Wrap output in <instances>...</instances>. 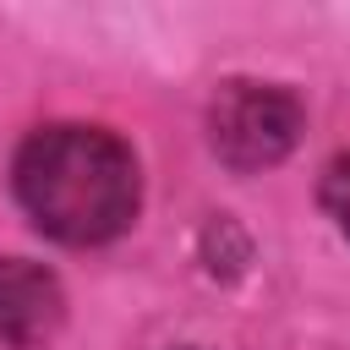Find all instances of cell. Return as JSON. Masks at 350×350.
I'll list each match as a JSON object with an SVG mask.
<instances>
[{
  "mask_svg": "<svg viewBox=\"0 0 350 350\" xmlns=\"http://www.w3.org/2000/svg\"><path fill=\"white\" fill-rule=\"evenodd\" d=\"M16 197L27 219L66 241L98 246L137 219V159L104 126H44L16 153Z\"/></svg>",
  "mask_w": 350,
  "mask_h": 350,
  "instance_id": "cell-1",
  "label": "cell"
},
{
  "mask_svg": "<svg viewBox=\"0 0 350 350\" xmlns=\"http://www.w3.org/2000/svg\"><path fill=\"white\" fill-rule=\"evenodd\" d=\"M301 137L295 93L273 82H224L208 104V142L230 170H268Z\"/></svg>",
  "mask_w": 350,
  "mask_h": 350,
  "instance_id": "cell-2",
  "label": "cell"
},
{
  "mask_svg": "<svg viewBox=\"0 0 350 350\" xmlns=\"http://www.w3.org/2000/svg\"><path fill=\"white\" fill-rule=\"evenodd\" d=\"M66 317L60 279L27 257H0V345L38 350Z\"/></svg>",
  "mask_w": 350,
  "mask_h": 350,
  "instance_id": "cell-3",
  "label": "cell"
},
{
  "mask_svg": "<svg viewBox=\"0 0 350 350\" xmlns=\"http://www.w3.org/2000/svg\"><path fill=\"white\" fill-rule=\"evenodd\" d=\"M323 208L334 213V224L350 235V148L328 164V175H323Z\"/></svg>",
  "mask_w": 350,
  "mask_h": 350,
  "instance_id": "cell-4",
  "label": "cell"
}]
</instances>
